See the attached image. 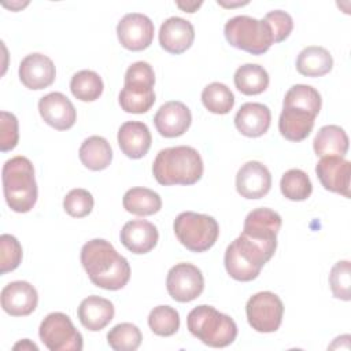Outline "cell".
Returning a JSON list of instances; mask_svg holds the SVG:
<instances>
[{
	"label": "cell",
	"mask_w": 351,
	"mask_h": 351,
	"mask_svg": "<svg viewBox=\"0 0 351 351\" xmlns=\"http://www.w3.org/2000/svg\"><path fill=\"white\" fill-rule=\"evenodd\" d=\"M38 112L44 122L56 130H67L77 121V111L67 96L51 92L38 100Z\"/></svg>",
	"instance_id": "cell-15"
},
{
	"label": "cell",
	"mask_w": 351,
	"mask_h": 351,
	"mask_svg": "<svg viewBox=\"0 0 351 351\" xmlns=\"http://www.w3.org/2000/svg\"><path fill=\"white\" fill-rule=\"evenodd\" d=\"M148 325L149 329L158 336H173L180 328V314L170 306H156L148 315Z\"/></svg>",
	"instance_id": "cell-36"
},
{
	"label": "cell",
	"mask_w": 351,
	"mask_h": 351,
	"mask_svg": "<svg viewBox=\"0 0 351 351\" xmlns=\"http://www.w3.org/2000/svg\"><path fill=\"white\" fill-rule=\"evenodd\" d=\"M315 115L295 107H282L278 118V130L289 141H302L314 128Z\"/></svg>",
	"instance_id": "cell-25"
},
{
	"label": "cell",
	"mask_w": 351,
	"mask_h": 351,
	"mask_svg": "<svg viewBox=\"0 0 351 351\" xmlns=\"http://www.w3.org/2000/svg\"><path fill=\"white\" fill-rule=\"evenodd\" d=\"M3 193L15 213H29L37 202V182L33 163L22 155L8 159L1 170Z\"/></svg>",
	"instance_id": "cell-3"
},
{
	"label": "cell",
	"mask_w": 351,
	"mask_h": 351,
	"mask_svg": "<svg viewBox=\"0 0 351 351\" xmlns=\"http://www.w3.org/2000/svg\"><path fill=\"white\" fill-rule=\"evenodd\" d=\"M121 243L130 252L141 255L152 251L158 244L159 233L154 223L145 219L128 221L121 230Z\"/></svg>",
	"instance_id": "cell-21"
},
{
	"label": "cell",
	"mask_w": 351,
	"mask_h": 351,
	"mask_svg": "<svg viewBox=\"0 0 351 351\" xmlns=\"http://www.w3.org/2000/svg\"><path fill=\"white\" fill-rule=\"evenodd\" d=\"M322 99L319 92L311 85L296 84L288 89L284 97L282 107H295L304 110L313 115H318L321 110Z\"/></svg>",
	"instance_id": "cell-32"
},
{
	"label": "cell",
	"mask_w": 351,
	"mask_h": 351,
	"mask_svg": "<svg viewBox=\"0 0 351 351\" xmlns=\"http://www.w3.org/2000/svg\"><path fill=\"white\" fill-rule=\"evenodd\" d=\"M203 106L213 114L225 115L234 106L232 90L222 82H211L202 92Z\"/></svg>",
	"instance_id": "cell-34"
},
{
	"label": "cell",
	"mask_w": 351,
	"mask_h": 351,
	"mask_svg": "<svg viewBox=\"0 0 351 351\" xmlns=\"http://www.w3.org/2000/svg\"><path fill=\"white\" fill-rule=\"evenodd\" d=\"M203 159L197 149L177 145L160 149L152 163L155 180L165 186L193 185L203 176Z\"/></svg>",
	"instance_id": "cell-2"
},
{
	"label": "cell",
	"mask_w": 351,
	"mask_h": 351,
	"mask_svg": "<svg viewBox=\"0 0 351 351\" xmlns=\"http://www.w3.org/2000/svg\"><path fill=\"white\" fill-rule=\"evenodd\" d=\"M317 156H344L348 151V136L337 125L322 126L313 141Z\"/></svg>",
	"instance_id": "cell-28"
},
{
	"label": "cell",
	"mask_w": 351,
	"mask_h": 351,
	"mask_svg": "<svg viewBox=\"0 0 351 351\" xmlns=\"http://www.w3.org/2000/svg\"><path fill=\"white\" fill-rule=\"evenodd\" d=\"M154 33L152 21L138 12L126 14L117 25V36L121 45L133 52L147 49L152 44Z\"/></svg>",
	"instance_id": "cell-13"
},
{
	"label": "cell",
	"mask_w": 351,
	"mask_h": 351,
	"mask_svg": "<svg viewBox=\"0 0 351 351\" xmlns=\"http://www.w3.org/2000/svg\"><path fill=\"white\" fill-rule=\"evenodd\" d=\"M271 122V112L266 104L262 103H244L236 117L234 126L245 137H261L263 136Z\"/></svg>",
	"instance_id": "cell-22"
},
{
	"label": "cell",
	"mask_w": 351,
	"mask_h": 351,
	"mask_svg": "<svg viewBox=\"0 0 351 351\" xmlns=\"http://www.w3.org/2000/svg\"><path fill=\"white\" fill-rule=\"evenodd\" d=\"M22 262V245L12 234L0 236V273L15 270Z\"/></svg>",
	"instance_id": "cell-38"
},
{
	"label": "cell",
	"mask_w": 351,
	"mask_h": 351,
	"mask_svg": "<svg viewBox=\"0 0 351 351\" xmlns=\"http://www.w3.org/2000/svg\"><path fill=\"white\" fill-rule=\"evenodd\" d=\"M195 40L193 25L180 16L167 18L159 29L160 47L174 55H180L191 48Z\"/></svg>",
	"instance_id": "cell-20"
},
{
	"label": "cell",
	"mask_w": 351,
	"mask_h": 351,
	"mask_svg": "<svg viewBox=\"0 0 351 351\" xmlns=\"http://www.w3.org/2000/svg\"><path fill=\"white\" fill-rule=\"evenodd\" d=\"M104 89L101 77L92 70H81L71 77L70 90L73 96L81 101L97 100Z\"/></svg>",
	"instance_id": "cell-31"
},
{
	"label": "cell",
	"mask_w": 351,
	"mask_h": 351,
	"mask_svg": "<svg viewBox=\"0 0 351 351\" xmlns=\"http://www.w3.org/2000/svg\"><path fill=\"white\" fill-rule=\"evenodd\" d=\"M192 123L191 110L177 100L166 101L154 117V125L160 136L174 138L182 136Z\"/></svg>",
	"instance_id": "cell-18"
},
{
	"label": "cell",
	"mask_w": 351,
	"mask_h": 351,
	"mask_svg": "<svg viewBox=\"0 0 351 351\" xmlns=\"http://www.w3.org/2000/svg\"><path fill=\"white\" fill-rule=\"evenodd\" d=\"M351 270H350V261H339L333 265L329 273V285L332 289V293L335 298L341 300H350V287H351V278H350Z\"/></svg>",
	"instance_id": "cell-39"
},
{
	"label": "cell",
	"mask_w": 351,
	"mask_h": 351,
	"mask_svg": "<svg viewBox=\"0 0 351 351\" xmlns=\"http://www.w3.org/2000/svg\"><path fill=\"white\" fill-rule=\"evenodd\" d=\"M1 307L12 317L32 314L38 303L36 288L27 281H12L1 289Z\"/></svg>",
	"instance_id": "cell-19"
},
{
	"label": "cell",
	"mask_w": 351,
	"mask_h": 351,
	"mask_svg": "<svg viewBox=\"0 0 351 351\" xmlns=\"http://www.w3.org/2000/svg\"><path fill=\"white\" fill-rule=\"evenodd\" d=\"M118 145L130 159L143 158L152 143L151 132L144 122L128 121L118 129Z\"/></svg>",
	"instance_id": "cell-23"
},
{
	"label": "cell",
	"mask_w": 351,
	"mask_h": 351,
	"mask_svg": "<svg viewBox=\"0 0 351 351\" xmlns=\"http://www.w3.org/2000/svg\"><path fill=\"white\" fill-rule=\"evenodd\" d=\"M114 304L101 296L90 295L85 298L78 306V318L81 325L90 330L99 332L104 329L114 318Z\"/></svg>",
	"instance_id": "cell-24"
},
{
	"label": "cell",
	"mask_w": 351,
	"mask_h": 351,
	"mask_svg": "<svg viewBox=\"0 0 351 351\" xmlns=\"http://www.w3.org/2000/svg\"><path fill=\"white\" fill-rule=\"evenodd\" d=\"M18 74L21 82L27 89L40 90L52 85L56 77V69L47 55L34 52L22 59Z\"/></svg>",
	"instance_id": "cell-17"
},
{
	"label": "cell",
	"mask_w": 351,
	"mask_h": 351,
	"mask_svg": "<svg viewBox=\"0 0 351 351\" xmlns=\"http://www.w3.org/2000/svg\"><path fill=\"white\" fill-rule=\"evenodd\" d=\"M245 314L248 324L254 330L271 333L278 330L282 322L284 304L276 293L263 291L248 299L245 304Z\"/></svg>",
	"instance_id": "cell-10"
},
{
	"label": "cell",
	"mask_w": 351,
	"mask_h": 351,
	"mask_svg": "<svg viewBox=\"0 0 351 351\" xmlns=\"http://www.w3.org/2000/svg\"><path fill=\"white\" fill-rule=\"evenodd\" d=\"M271 188V174L269 169L258 162L250 160L244 163L236 174V189L244 199H261L269 193Z\"/></svg>",
	"instance_id": "cell-16"
},
{
	"label": "cell",
	"mask_w": 351,
	"mask_h": 351,
	"mask_svg": "<svg viewBox=\"0 0 351 351\" xmlns=\"http://www.w3.org/2000/svg\"><path fill=\"white\" fill-rule=\"evenodd\" d=\"M218 4H219V5H223V7H236V5H245V4H248V1H244V3L237 1V3H230V4H223V3H221V1L218 0Z\"/></svg>",
	"instance_id": "cell-44"
},
{
	"label": "cell",
	"mask_w": 351,
	"mask_h": 351,
	"mask_svg": "<svg viewBox=\"0 0 351 351\" xmlns=\"http://www.w3.org/2000/svg\"><path fill=\"white\" fill-rule=\"evenodd\" d=\"M233 80L237 90L247 96H254L265 92L270 81L267 71L262 66L254 63L240 66L236 70Z\"/></svg>",
	"instance_id": "cell-30"
},
{
	"label": "cell",
	"mask_w": 351,
	"mask_h": 351,
	"mask_svg": "<svg viewBox=\"0 0 351 351\" xmlns=\"http://www.w3.org/2000/svg\"><path fill=\"white\" fill-rule=\"evenodd\" d=\"M226 41L241 51L252 55H262L269 51L274 43L271 30L263 19L248 15L230 18L223 27Z\"/></svg>",
	"instance_id": "cell-7"
},
{
	"label": "cell",
	"mask_w": 351,
	"mask_h": 351,
	"mask_svg": "<svg viewBox=\"0 0 351 351\" xmlns=\"http://www.w3.org/2000/svg\"><path fill=\"white\" fill-rule=\"evenodd\" d=\"M186 326L203 344L214 348L226 347L237 337V325L233 318L208 304L192 308L186 317Z\"/></svg>",
	"instance_id": "cell-4"
},
{
	"label": "cell",
	"mask_w": 351,
	"mask_h": 351,
	"mask_svg": "<svg viewBox=\"0 0 351 351\" xmlns=\"http://www.w3.org/2000/svg\"><path fill=\"white\" fill-rule=\"evenodd\" d=\"M19 141L18 119L12 112H0V151L7 152L16 147Z\"/></svg>",
	"instance_id": "cell-41"
},
{
	"label": "cell",
	"mask_w": 351,
	"mask_h": 351,
	"mask_svg": "<svg viewBox=\"0 0 351 351\" xmlns=\"http://www.w3.org/2000/svg\"><path fill=\"white\" fill-rule=\"evenodd\" d=\"M19 348H22V350H34V351H38V347H37L34 343H32L29 339H23L22 341H19V343H16V344L14 346V350H19Z\"/></svg>",
	"instance_id": "cell-43"
},
{
	"label": "cell",
	"mask_w": 351,
	"mask_h": 351,
	"mask_svg": "<svg viewBox=\"0 0 351 351\" xmlns=\"http://www.w3.org/2000/svg\"><path fill=\"white\" fill-rule=\"evenodd\" d=\"M321 185L330 192L350 197L351 163L344 156H324L315 166Z\"/></svg>",
	"instance_id": "cell-14"
},
{
	"label": "cell",
	"mask_w": 351,
	"mask_h": 351,
	"mask_svg": "<svg viewBox=\"0 0 351 351\" xmlns=\"http://www.w3.org/2000/svg\"><path fill=\"white\" fill-rule=\"evenodd\" d=\"M93 196L84 188L71 189L63 199L64 211L73 218H84L93 210Z\"/></svg>",
	"instance_id": "cell-37"
},
{
	"label": "cell",
	"mask_w": 351,
	"mask_h": 351,
	"mask_svg": "<svg viewBox=\"0 0 351 351\" xmlns=\"http://www.w3.org/2000/svg\"><path fill=\"white\" fill-rule=\"evenodd\" d=\"M141 340L140 329L130 322H121L107 333V343L115 351H134L140 347Z\"/></svg>",
	"instance_id": "cell-35"
},
{
	"label": "cell",
	"mask_w": 351,
	"mask_h": 351,
	"mask_svg": "<svg viewBox=\"0 0 351 351\" xmlns=\"http://www.w3.org/2000/svg\"><path fill=\"white\" fill-rule=\"evenodd\" d=\"M176 4H177V7H180L182 11H185V12H195L202 4H203V1H186V3H184V1H176Z\"/></svg>",
	"instance_id": "cell-42"
},
{
	"label": "cell",
	"mask_w": 351,
	"mask_h": 351,
	"mask_svg": "<svg viewBox=\"0 0 351 351\" xmlns=\"http://www.w3.org/2000/svg\"><path fill=\"white\" fill-rule=\"evenodd\" d=\"M80 259L89 280L99 288L118 291L130 280L128 259L104 239H92L85 243Z\"/></svg>",
	"instance_id": "cell-1"
},
{
	"label": "cell",
	"mask_w": 351,
	"mask_h": 351,
	"mask_svg": "<svg viewBox=\"0 0 351 351\" xmlns=\"http://www.w3.org/2000/svg\"><path fill=\"white\" fill-rule=\"evenodd\" d=\"M38 336L49 351H81L82 335L64 313H49L40 324Z\"/></svg>",
	"instance_id": "cell-9"
},
{
	"label": "cell",
	"mask_w": 351,
	"mask_h": 351,
	"mask_svg": "<svg viewBox=\"0 0 351 351\" xmlns=\"http://www.w3.org/2000/svg\"><path fill=\"white\" fill-rule=\"evenodd\" d=\"M155 73L149 63L136 62L125 73L123 88L118 101L121 108L129 114H144L155 103Z\"/></svg>",
	"instance_id": "cell-6"
},
{
	"label": "cell",
	"mask_w": 351,
	"mask_h": 351,
	"mask_svg": "<svg viewBox=\"0 0 351 351\" xmlns=\"http://www.w3.org/2000/svg\"><path fill=\"white\" fill-rule=\"evenodd\" d=\"M173 229L178 241L192 252L210 250L219 236V225L215 218L193 211L178 214L174 219Z\"/></svg>",
	"instance_id": "cell-8"
},
{
	"label": "cell",
	"mask_w": 351,
	"mask_h": 351,
	"mask_svg": "<svg viewBox=\"0 0 351 351\" xmlns=\"http://www.w3.org/2000/svg\"><path fill=\"white\" fill-rule=\"evenodd\" d=\"M280 189L285 199L292 202H303L310 197L313 192V184L303 170L291 169L282 174Z\"/></svg>",
	"instance_id": "cell-33"
},
{
	"label": "cell",
	"mask_w": 351,
	"mask_h": 351,
	"mask_svg": "<svg viewBox=\"0 0 351 351\" xmlns=\"http://www.w3.org/2000/svg\"><path fill=\"white\" fill-rule=\"evenodd\" d=\"M263 21L269 25L274 43H281L285 38H288V36L293 29L292 16L282 10H274L267 12Z\"/></svg>",
	"instance_id": "cell-40"
},
{
	"label": "cell",
	"mask_w": 351,
	"mask_h": 351,
	"mask_svg": "<svg viewBox=\"0 0 351 351\" xmlns=\"http://www.w3.org/2000/svg\"><path fill=\"white\" fill-rule=\"evenodd\" d=\"M166 288L176 302L188 303L202 295L204 289V277L197 266L181 262L169 270Z\"/></svg>",
	"instance_id": "cell-11"
},
{
	"label": "cell",
	"mask_w": 351,
	"mask_h": 351,
	"mask_svg": "<svg viewBox=\"0 0 351 351\" xmlns=\"http://www.w3.org/2000/svg\"><path fill=\"white\" fill-rule=\"evenodd\" d=\"M333 67L330 52L318 45H310L302 49L296 59V70L304 77H322Z\"/></svg>",
	"instance_id": "cell-26"
},
{
	"label": "cell",
	"mask_w": 351,
	"mask_h": 351,
	"mask_svg": "<svg viewBox=\"0 0 351 351\" xmlns=\"http://www.w3.org/2000/svg\"><path fill=\"white\" fill-rule=\"evenodd\" d=\"M281 215L271 208L261 207L248 213L244 221L243 234L265 245L269 250L277 248V233L281 229Z\"/></svg>",
	"instance_id": "cell-12"
},
{
	"label": "cell",
	"mask_w": 351,
	"mask_h": 351,
	"mask_svg": "<svg viewBox=\"0 0 351 351\" xmlns=\"http://www.w3.org/2000/svg\"><path fill=\"white\" fill-rule=\"evenodd\" d=\"M122 204L128 213L138 217H147L156 214L162 208V199L152 189L136 186L125 192Z\"/></svg>",
	"instance_id": "cell-29"
},
{
	"label": "cell",
	"mask_w": 351,
	"mask_h": 351,
	"mask_svg": "<svg viewBox=\"0 0 351 351\" xmlns=\"http://www.w3.org/2000/svg\"><path fill=\"white\" fill-rule=\"evenodd\" d=\"M274 252L241 233L225 251V269L237 281H252L261 274L262 267L271 259Z\"/></svg>",
	"instance_id": "cell-5"
},
{
	"label": "cell",
	"mask_w": 351,
	"mask_h": 351,
	"mask_svg": "<svg viewBox=\"0 0 351 351\" xmlns=\"http://www.w3.org/2000/svg\"><path fill=\"white\" fill-rule=\"evenodd\" d=\"M78 156L86 169L100 171L110 166L112 160V149L104 137L90 136L82 141L78 149Z\"/></svg>",
	"instance_id": "cell-27"
}]
</instances>
